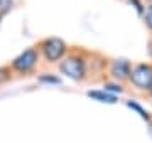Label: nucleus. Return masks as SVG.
Listing matches in <instances>:
<instances>
[{
  "label": "nucleus",
  "instance_id": "nucleus-7",
  "mask_svg": "<svg viewBox=\"0 0 152 143\" xmlns=\"http://www.w3.org/2000/svg\"><path fill=\"white\" fill-rule=\"evenodd\" d=\"M12 5H14V2H12V0H0V17L5 15L7 12L12 9Z\"/></svg>",
  "mask_w": 152,
  "mask_h": 143
},
{
  "label": "nucleus",
  "instance_id": "nucleus-10",
  "mask_svg": "<svg viewBox=\"0 0 152 143\" xmlns=\"http://www.w3.org/2000/svg\"><path fill=\"white\" fill-rule=\"evenodd\" d=\"M41 81L44 83H54V84H59V77H54V76H41Z\"/></svg>",
  "mask_w": 152,
  "mask_h": 143
},
{
  "label": "nucleus",
  "instance_id": "nucleus-9",
  "mask_svg": "<svg viewBox=\"0 0 152 143\" xmlns=\"http://www.w3.org/2000/svg\"><path fill=\"white\" fill-rule=\"evenodd\" d=\"M144 19H145V25L152 30V4L149 7H147L145 10V15H144Z\"/></svg>",
  "mask_w": 152,
  "mask_h": 143
},
{
  "label": "nucleus",
  "instance_id": "nucleus-5",
  "mask_svg": "<svg viewBox=\"0 0 152 143\" xmlns=\"http://www.w3.org/2000/svg\"><path fill=\"white\" fill-rule=\"evenodd\" d=\"M130 71H132V66L129 61L125 59H117L112 62V67H110V72L115 79L118 81H125V79H130Z\"/></svg>",
  "mask_w": 152,
  "mask_h": 143
},
{
  "label": "nucleus",
  "instance_id": "nucleus-1",
  "mask_svg": "<svg viewBox=\"0 0 152 143\" xmlns=\"http://www.w3.org/2000/svg\"><path fill=\"white\" fill-rule=\"evenodd\" d=\"M134 86L139 89H151L152 86V66L151 64H137L132 67L130 71V79Z\"/></svg>",
  "mask_w": 152,
  "mask_h": 143
},
{
  "label": "nucleus",
  "instance_id": "nucleus-11",
  "mask_svg": "<svg viewBox=\"0 0 152 143\" xmlns=\"http://www.w3.org/2000/svg\"><path fill=\"white\" fill-rule=\"evenodd\" d=\"M9 77H10L9 71H7V69H4V67H0V83H4V81H7Z\"/></svg>",
  "mask_w": 152,
  "mask_h": 143
},
{
  "label": "nucleus",
  "instance_id": "nucleus-6",
  "mask_svg": "<svg viewBox=\"0 0 152 143\" xmlns=\"http://www.w3.org/2000/svg\"><path fill=\"white\" fill-rule=\"evenodd\" d=\"M88 96H90V98L98 99V101H102V103H110V105L117 103V98H115L113 94L107 93V91H90Z\"/></svg>",
  "mask_w": 152,
  "mask_h": 143
},
{
  "label": "nucleus",
  "instance_id": "nucleus-3",
  "mask_svg": "<svg viewBox=\"0 0 152 143\" xmlns=\"http://www.w3.org/2000/svg\"><path fill=\"white\" fill-rule=\"evenodd\" d=\"M41 49H42L46 59L53 62V61H58L63 57V54L66 52V44L64 40H61L58 37H49L41 42Z\"/></svg>",
  "mask_w": 152,
  "mask_h": 143
},
{
  "label": "nucleus",
  "instance_id": "nucleus-13",
  "mask_svg": "<svg viewBox=\"0 0 152 143\" xmlns=\"http://www.w3.org/2000/svg\"><path fill=\"white\" fill-rule=\"evenodd\" d=\"M151 93H152V86H151Z\"/></svg>",
  "mask_w": 152,
  "mask_h": 143
},
{
  "label": "nucleus",
  "instance_id": "nucleus-2",
  "mask_svg": "<svg viewBox=\"0 0 152 143\" xmlns=\"http://www.w3.org/2000/svg\"><path fill=\"white\" fill-rule=\"evenodd\" d=\"M59 69L68 77L76 79V81H81L83 77H85V74H86V64H85V61L81 57H75V56L63 61Z\"/></svg>",
  "mask_w": 152,
  "mask_h": 143
},
{
  "label": "nucleus",
  "instance_id": "nucleus-4",
  "mask_svg": "<svg viewBox=\"0 0 152 143\" xmlns=\"http://www.w3.org/2000/svg\"><path fill=\"white\" fill-rule=\"evenodd\" d=\"M37 59H39V52L34 49V47H31V49L24 51L19 57H15L14 62H12V66H14V69H17V71L26 72V71H29V69H32V67L37 64Z\"/></svg>",
  "mask_w": 152,
  "mask_h": 143
},
{
  "label": "nucleus",
  "instance_id": "nucleus-8",
  "mask_svg": "<svg viewBox=\"0 0 152 143\" xmlns=\"http://www.w3.org/2000/svg\"><path fill=\"white\" fill-rule=\"evenodd\" d=\"M127 105L130 106V108H134V110H135L137 113H139V115L142 116V118H145V120H149V113H147V111L144 110V108H142V106H139V105H137V103H134V101H129V103H127Z\"/></svg>",
  "mask_w": 152,
  "mask_h": 143
},
{
  "label": "nucleus",
  "instance_id": "nucleus-12",
  "mask_svg": "<svg viewBox=\"0 0 152 143\" xmlns=\"http://www.w3.org/2000/svg\"><path fill=\"white\" fill-rule=\"evenodd\" d=\"M107 89H110V91H122V88L120 86H115V84H107Z\"/></svg>",
  "mask_w": 152,
  "mask_h": 143
}]
</instances>
